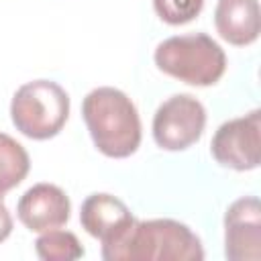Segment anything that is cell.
Masks as SVG:
<instances>
[{
  "label": "cell",
  "mask_w": 261,
  "mask_h": 261,
  "mask_svg": "<svg viewBox=\"0 0 261 261\" xmlns=\"http://www.w3.org/2000/svg\"><path fill=\"white\" fill-rule=\"evenodd\" d=\"M82 114L100 153L114 159L133 155L141 145V118L133 100L110 86L92 90L82 102Z\"/></svg>",
  "instance_id": "6da1fadb"
},
{
  "label": "cell",
  "mask_w": 261,
  "mask_h": 261,
  "mask_svg": "<svg viewBox=\"0 0 261 261\" xmlns=\"http://www.w3.org/2000/svg\"><path fill=\"white\" fill-rule=\"evenodd\" d=\"M102 257L106 261H202L204 249L184 222L153 218L135 220L126 237Z\"/></svg>",
  "instance_id": "7a4b0ae2"
},
{
  "label": "cell",
  "mask_w": 261,
  "mask_h": 261,
  "mask_svg": "<svg viewBox=\"0 0 261 261\" xmlns=\"http://www.w3.org/2000/svg\"><path fill=\"white\" fill-rule=\"evenodd\" d=\"M155 65L184 84L206 88L222 77L226 55L206 33H192L161 41L155 49Z\"/></svg>",
  "instance_id": "3957f363"
},
{
  "label": "cell",
  "mask_w": 261,
  "mask_h": 261,
  "mask_svg": "<svg viewBox=\"0 0 261 261\" xmlns=\"http://www.w3.org/2000/svg\"><path fill=\"white\" fill-rule=\"evenodd\" d=\"M69 116L67 92L51 80H35L16 90L10 118L16 130L35 141L55 137Z\"/></svg>",
  "instance_id": "277c9868"
},
{
  "label": "cell",
  "mask_w": 261,
  "mask_h": 261,
  "mask_svg": "<svg viewBox=\"0 0 261 261\" xmlns=\"http://www.w3.org/2000/svg\"><path fill=\"white\" fill-rule=\"evenodd\" d=\"M206 126V110L190 94L167 98L153 116V139L165 151H184L200 141Z\"/></svg>",
  "instance_id": "5b68a950"
},
{
  "label": "cell",
  "mask_w": 261,
  "mask_h": 261,
  "mask_svg": "<svg viewBox=\"0 0 261 261\" xmlns=\"http://www.w3.org/2000/svg\"><path fill=\"white\" fill-rule=\"evenodd\" d=\"M261 112L253 110L218 126L210 151L222 167L234 171L255 169L261 161Z\"/></svg>",
  "instance_id": "8992f818"
},
{
  "label": "cell",
  "mask_w": 261,
  "mask_h": 261,
  "mask_svg": "<svg viewBox=\"0 0 261 261\" xmlns=\"http://www.w3.org/2000/svg\"><path fill=\"white\" fill-rule=\"evenodd\" d=\"M224 255L230 261L261 259V206L255 196L232 202L224 214Z\"/></svg>",
  "instance_id": "52a82bcc"
},
{
  "label": "cell",
  "mask_w": 261,
  "mask_h": 261,
  "mask_svg": "<svg viewBox=\"0 0 261 261\" xmlns=\"http://www.w3.org/2000/svg\"><path fill=\"white\" fill-rule=\"evenodd\" d=\"M135 216L122 200L110 194H92L82 202L80 222L86 232L102 243V255L114 249L135 224Z\"/></svg>",
  "instance_id": "ba28073f"
},
{
  "label": "cell",
  "mask_w": 261,
  "mask_h": 261,
  "mask_svg": "<svg viewBox=\"0 0 261 261\" xmlns=\"http://www.w3.org/2000/svg\"><path fill=\"white\" fill-rule=\"evenodd\" d=\"M69 198L53 184H35L16 204L18 220L33 232H47L63 226L69 220Z\"/></svg>",
  "instance_id": "9c48e42d"
},
{
  "label": "cell",
  "mask_w": 261,
  "mask_h": 261,
  "mask_svg": "<svg viewBox=\"0 0 261 261\" xmlns=\"http://www.w3.org/2000/svg\"><path fill=\"white\" fill-rule=\"evenodd\" d=\"M214 24L218 35L237 47L257 41L261 31L257 0H218L214 10Z\"/></svg>",
  "instance_id": "30bf717a"
},
{
  "label": "cell",
  "mask_w": 261,
  "mask_h": 261,
  "mask_svg": "<svg viewBox=\"0 0 261 261\" xmlns=\"http://www.w3.org/2000/svg\"><path fill=\"white\" fill-rule=\"evenodd\" d=\"M31 161L24 147L10 135L0 133V200L29 173Z\"/></svg>",
  "instance_id": "8fae6325"
},
{
  "label": "cell",
  "mask_w": 261,
  "mask_h": 261,
  "mask_svg": "<svg viewBox=\"0 0 261 261\" xmlns=\"http://www.w3.org/2000/svg\"><path fill=\"white\" fill-rule=\"evenodd\" d=\"M35 251L43 261H73L84 257V247L69 230H47L35 241Z\"/></svg>",
  "instance_id": "7c38bea8"
},
{
  "label": "cell",
  "mask_w": 261,
  "mask_h": 261,
  "mask_svg": "<svg viewBox=\"0 0 261 261\" xmlns=\"http://www.w3.org/2000/svg\"><path fill=\"white\" fill-rule=\"evenodd\" d=\"M157 16L167 24L192 22L204 8V0H153Z\"/></svg>",
  "instance_id": "4fadbf2b"
},
{
  "label": "cell",
  "mask_w": 261,
  "mask_h": 261,
  "mask_svg": "<svg viewBox=\"0 0 261 261\" xmlns=\"http://www.w3.org/2000/svg\"><path fill=\"white\" fill-rule=\"evenodd\" d=\"M10 232H12V216H10L8 208L0 200V243L6 241Z\"/></svg>",
  "instance_id": "5bb4252c"
}]
</instances>
